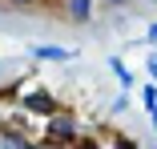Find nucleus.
<instances>
[{
	"label": "nucleus",
	"instance_id": "nucleus-1",
	"mask_svg": "<svg viewBox=\"0 0 157 149\" xmlns=\"http://www.w3.org/2000/svg\"><path fill=\"white\" fill-rule=\"evenodd\" d=\"M8 93H12V101L24 109V113H36V117H52L60 105H56V97L48 93V89L33 77V73H24L20 81H12L8 85Z\"/></svg>",
	"mask_w": 157,
	"mask_h": 149
},
{
	"label": "nucleus",
	"instance_id": "nucleus-2",
	"mask_svg": "<svg viewBox=\"0 0 157 149\" xmlns=\"http://www.w3.org/2000/svg\"><path fill=\"white\" fill-rule=\"evenodd\" d=\"M93 149H137V141L109 121H97L93 125Z\"/></svg>",
	"mask_w": 157,
	"mask_h": 149
},
{
	"label": "nucleus",
	"instance_id": "nucleus-3",
	"mask_svg": "<svg viewBox=\"0 0 157 149\" xmlns=\"http://www.w3.org/2000/svg\"><path fill=\"white\" fill-rule=\"evenodd\" d=\"M89 16H93V0H69V4H65V20L89 24Z\"/></svg>",
	"mask_w": 157,
	"mask_h": 149
},
{
	"label": "nucleus",
	"instance_id": "nucleus-4",
	"mask_svg": "<svg viewBox=\"0 0 157 149\" xmlns=\"http://www.w3.org/2000/svg\"><path fill=\"white\" fill-rule=\"evenodd\" d=\"M33 56L36 61H73V52L56 48V44H33Z\"/></svg>",
	"mask_w": 157,
	"mask_h": 149
},
{
	"label": "nucleus",
	"instance_id": "nucleus-5",
	"mask_svg": "<svg viewBox=\"0 0 157 149\" xmlns=\"http://www.w3.org/2000/svg\"><path fill=\"white\" fill-rule=\"evenodd\" d=\"M0 149H33V145L20 141V137H12V133H0Z\"/></svg>",
	"mask_w": 157,
	"mask_h": 149
},
{
	"label": "nucleus",
	"instance_id": "nucleus-6",
	"mask_svg": "<svg viewBox=\"0 0 157 149\" xmlns=\"http://www.w3.org/2000/svg\"><path fill=\"white\" fill-rule=\"evenodd\" d=\"M109 65H113V73H117V81H121V85H133V77L125 73V65H121V61H109Z\"/></svg>",
	"mask_w": 157,
	"mask_h": 149
},
{
	"label": "nucleus",
	"instance_id": "nucleus-7",
	"mask_svg": "<svg viewBox=\"0 0 157 149\" xmlns=\"http://www.w3.org/2000/svg\"><path fill=\"white\" fill-rule=\"evenodd\" d=\"M141 97H145V105H149V109H157V89H153V85L145 89V93H141Z\"/></svg>",
	"mask_w": 157,
	"mask_h": 149
},
{
	"label": "nucleus",
	"instance_id": "nucleus-8",
	"mask_svg": "<svg viewBox=\"0 0 157 149\" xmlns=\"http://www.w3.org/2000/svg\"><path fill=\"white\" fill-rule=\"evenodd\" d=\"M149 73H153V77H157V56H153V61H149Z\"/></svg>",
	"mask_w": 157,
	"mask_h": 149
}]
</instances>
